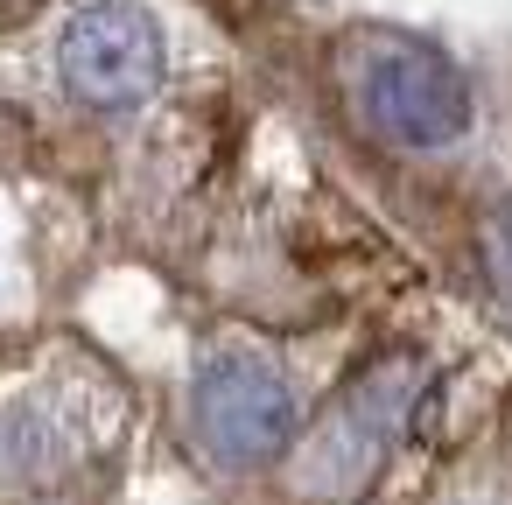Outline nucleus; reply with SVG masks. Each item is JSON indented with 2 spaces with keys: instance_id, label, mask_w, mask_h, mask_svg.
<instances>
[{
  "instance_id": "f257e3e1",
  "label": "nucleus",
  "mask_w": 512,
  "mask_h": 505,
  "mask_svg": "<svg viewBox=\"0 0 512 505\" xmlns=\"http://www.w3.org/2000/svg\"><path fill=\"white\" fill-rule=\"evenodd\" d=\"M113 428H120V386L99 365L71 351L29 365L22 379L0 386V491L57 484L64 470L99 456Z\"/></svg>"
},
{
  "instance_id": "f03ea898",
  "label": "nucleus",
  "mask_w": 512,
  "mask_h": 505,
  "mask_svg": "<svg viewBox=\"0 0 512 505\" xmlns=\"http://www.w3.org/2000/svg\"><path fill=\"white\" fill-rule=\"evenodd\" d=\"M50 71L85 113H141L176 78V36L155 0H64L50 22Z\"/></svg>"
},
{
  "instance_id": "7ed1b4c3",
  "label": "nucleus",
  "mask_w": 512,
  "mask_h": 505,
  "mask_svg": "<svg viewBox=\"0 0 512 505\" xmlns=\"http://www.w3.org/2000/svg\"><path fill=\"white\" fill-rule=\"evenodd\" d=\"M190 414H197V442L218 463H267L302 428V386L267 351L239 337H204L190 372Z\"/></svg>"
},
{
  "instance_id": "20e7f679",
  "label": "nucleus",
  "mask_w": 512,
  "mask_h": 505,
  "mask_svg": "<svg viewBox=\"0 0 512 505\" xmlns=\"http://www.w3.org/2000/svg\"><path fill=\"white\" fill-rule=\"evenodd\" d=\"M351 99L400 148H449L470 127V85H463V71L442 50L407 43V36H379V43H365L351 57Z\"/></svg>"
},
{
  "instance_id": "39448f33",
  "label": "nucleus",
  "mask_w": 512,
  "mask_h": 505,
  "mask_svg": "<svg viewBox=\"0 0 512 505\" xmlns=\"http://www.w3.org/2000/svg\"><path fill=\"white\" fill-rule=\"evenodd\" d=\"M400 400H407V386L400 379H365L344 407H337V421L323 428V449H316V477H330V484H365L372 477V463L386 456V435H393V421H400Z\"/></svg>"
}]
</instances>
